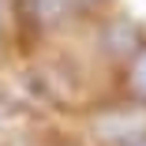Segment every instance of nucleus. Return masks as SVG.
<instances>
[{"label":"nucleus","instance_id":"obj_4","mask_svg":"<svg viewBox=\"0 0 146 146\" xmlns=\"http://www.w3.org/2000/svg\"><path fill=\"white\" fill-rule=\"evenodd\" d=\"M0 38H4V15H0Z\"/></svg>","mask_w":146,"mask_h":146},{"label":"nucleus","instance_id":"obj_3","mask_svg":"<svg viewBox=\"0 0 146 146\" xmlns=\"http://www.w3.org/2000/svg\"><path fill=\"white\" fill-rule=\"evenodd\" d=\"M124 146H146V135H142V139H135V142H124Z\"/></svg>","mask_w":146,"mask_h":146},{"label":"nucleus","instance_id":"obj_2","mask_svg":"<svg viewBox=\"0 0 146 146\" xmlns=\"http://www.w3.org/2000/svg\"><path fill=\"white\" fill-rule=\"evenodd\" d=\"M124 94H127V101H142L146 105V41L124 60Z\"/></svg>","mask_w":146,"mask_h":146},{"label":"nucleus","instance_id":"obj_1","mask_svg":"<svg viewBox=\"0 0 146 146\" xmlns=\"http://www.w3.org/2000/svg\"><path fill=\"white\" fill-rule=\"evenodd\" d=\"M101 45H105V52L127 60V56L142 45V34H139V26H135L131 19H112L105 30H101Z\"/></svg>","mask_w":146,"mask_h":146}]
</instances>
